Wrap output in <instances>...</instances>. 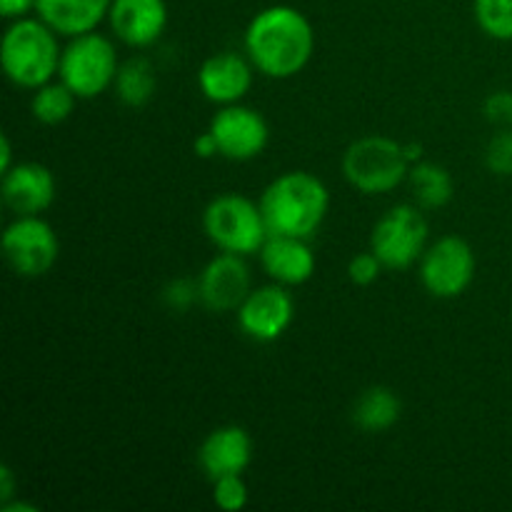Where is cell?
<instances>
[{
	"label": "cell",
	"mask_w": 512,
	"mask_h": 512,
	"mask_svg": "<svg viewBox=\"0 0 512 512\" xmlns=\"http://www.w3.org/2000/svg\"><path fill=\"white\" fill-rule=\"evenodd\" d=\"M315 53V30L308 15L293 5H270L245 28V55L260 75L290 80L308 68Z\"/></svg>",
	"instance_id": "6da1fadb"
},
{
	"label": "cell",
	"mask_w": 512,
	"mask_h": 512,
	"mask_svg": "<svg viewBox=\"0 0 512 512\" xmlns=\"http://www.w3.org/2000/svg\"><path fill=\"white\" fill-rule=\"evenodd\" d=\"M258 203L270 235L308 240L328 218L330 193L328 185L310 170H288L270 180Z\"/></svg>",
	"instance_id": "7a4b0ae2"
},
{
	"label": "cell",
	"mask_w": 512,
	"mask_h": 512,
	"mask_svg": "<svg viewBox=\"0 0 512 512\" xmlns=\"http://www.w3.org/2000/svg\"><path fill=\"white\" fill-rule=\"evenodd\" d=\"M60 35L40 18L10 20L0 43L5 78L25 90L50 83L60 70Z\"/></svg>",
	"instance_id": "3957f363"
},
{
	"label": "cell",
	"mask_w": 512,
	"mask_h": 512,
	"mask_svg": "<svg viewBox=\"0 0 512 512\" xmlns=\"http://www.w3.org/2000/svg\"><path fill=\"white\" fill-rule=\"evenodd\" d=\"M410 160L405 145L388 135H365L343 153V175L358 193L385 195L408 180Z\"/></svg>",
	"instance_id": "277c9868"
},
{
	"label": "cell",
	"mask_w": 512,
	"mask_h": 512,
	"mask_svg": "<svg viewBox=\"0 0 512 512\" xmlns=\"http://www.w3.org/2000/svg\"><path fill=\"white\" fill-rule=\"evenodd\" d=\"M203 230L215 248L245 258L260 253L270 235L260 203L238 193H223L210 200L203 213Z\"/></svg>",
	"instance_id": "5b68a950"
},
{
	"label": "cell",
	"mask_w": 512,
	"mask_h": 512,
	"mask_svg": "<svg viewBox=\"0 0 512 512\" xmlns=\"http://www.w3.org/2000/svg\"><path fill=\"white\" fill-rule=\"evenodd\" d=\"M120 70L118 48L108 35L93 33L68 38L60 55L58 78L78 95V100H93L113 88Z\"/></svg>",
	"instance_id": "8992f818"
},
{
	"label": "cell",
	"mask_w": 512,
	"mask_h": 512,
	"mask_svg": "<svg viewBox=\"0 0 512 512\" xmlns=\"http://www.w3.org/2000/svg\"><path fill=\"white\" fill-rule=\"evenodd\" d=\"M430 225L420 205H395L375 223L370 250L388 270H408L428 250Z\"/></svg>",
	"instance_id": "52a82bcc"
},
{
	"label": "cell",
	"mask_w": 512,
	"mask_h": 512,
	"mask_svg": "<svg viewBox=\"0 0 512 512\" xmlns=\"http://www.w3.org/2000/svg\"><path fill=\"white\" fill-rule=\"evenodd\" d=\"M478 258L473 245L460 235H445L428 245L420 258V280L423 288L438 300L460 298L473 285Z\"/></svg>",
	"instance_id": "ba28073f"
},
{
	"label": "cell",
	"mask_w": 512,
	"mask_h": 512,
	"mask_svg": "<svg viewBox=\"0 0 512 512\" xmlns=\"http://www.w3.org/2000/svg\"><path fill=\"white\" fill-rule=\"evenodd\" d=\"M3 255L20 278H43L60 258L58 233L40 215H15L3 230Z\"/></svg>",
	"instance_id": "9c48e42d"
},
{
	"label": "cell",
	"mask_w": 512,
	"mask_h": 512,
	"mask_svg": "<svg viewBox=\"0 0 512 512\" xmlns=\"http://www.w3.org/2000/svg\"><path fill=\"white\" fill-rule=\"evenodd\" d=\"M210 133L218 143L220 158L248 163L268 148L270 128L263 113L243 103L223 105L210 120Z\"/></svg>",
	"instance_id": "30bf717a"
},
{
	"label": "cell",
	"mask_w": 512,
	"mask_h": 512,
	"mask_svg": "<svg viewBox=\"0 0 512 512\" xmlns=\"http://www.w3.org/2000/svg\"><path fill=\"white\" fill-rule=\"evenodd\" d=\"M238 323L248 338L258 343H273L283 338L285 330L293 325L295 300L288 288L280 283L253 288L238 310Z\"/></svg>",
	"instance_id": "8fae6325"
},
{
	"label": "cell",
	"mask_w": 512,
	"mask_h": 512,
	"mask_svg": "<svg viewBox=\"0 0 512 512\" xmlns=\"http://www.w3.org/2000/svg\"><path fill=\"white\" fill-rule=\"evenodd\" d=\"M200 303L213 313H235L253 290L245 255L220 250L198 275Z\"/></svg>",
	"instance_id": "7c38bea8"
},
{
	"label": "cell",
	"mask_w": 512,
	"mask_h": 512,
	"mask_svg": "<svg viewBox=\"0 0 512 512\" xmlns=\"http://www.w3.org/2000/svg\"><path fill=\"white\" fill-rule=\"evenodd\" d=\"M255 65L248 55H240L235 50H223L203 60L198 70V88L210 103L233 105L243 103L245 95L253 88Z\"/></svg>",
	"instance_id": "4fadbf2b"
},
{
	"label": "cell",
	"mask_w": 512,
	"mask_h": 512,
	"mask_svg": "<svg viewBox=\"0 0 512 512\" xmlns=\"http://www.w3.org/2000/svg\"><path fill=\"white\" fill-rule=\"evenodd\" d=\"M110 30L130 48H148L163 38L168 28L165 0H113L108 13Z\"/></svg>",
	"instance_id": "5bb4252c"
},
{
	"label": "cell",
	"mask_w": 512,
	"mask_h": 512,
	"mask_svg": "<svg viewBox=\"0 0 512 512\" xmlns=\"http://www.w3.org/2000/svg\"><path fill=\"white\" fill-rule=\"evenodd\" d=\"M3 193L5 208L15 215H40L55 203L58 185L50 168L40 163H15L8 173H3Z\"/></svg>",
	"instance_id": "9a60e30c"
},
{
	"label": "cell",
	"mask_w": 512,
	"mask_h": 512,
	"mask_svg": "<svg viewBox=\"0 0 512 512\" xmlns=\"http://www.w3.org/2000/svg\"><path fill=\"white\" fill-rule=\"evenodd\" d=\"M253 460V440L240 425H220L200 443L198 463L210 483L225 475H240Z\"/></svg>",
	"instance_id": "2e32d148"
},
{
	"label": "cell",
	"mask_w": 512,
	"mask_h": 512,
	"mask_svg": "<svg viewBox=\"0 0 512 512\" xmlns=\"http://www.w3.org/2000/svg\"><path fill=\"white\" fill-rule=\"evenodd\" d=\"M260 265L273 283L295 288L315 275V253L305 238L293 235H268L260 248Z\"/></svg>",
	"instance_id": "e0dca14e"
},
{
	"label": "cell",
	"mask_w": 512,
	"mask_h": 512,
	"mask_svg": "<svg viewBox=\"0 0 512 512\" xmlns=\"http://www.w3.org/2000/svg\"><path fill=\"white\" fill-rule=\"evenodd\" d=\"M113 0H38L35 13L50 25L60 38L93 33L108 20Z\"/></svg>",
	"instance_id": "ac0fdd59"
},
{
	"label": "cell",
	"mask_w": 512,
	"mask_h": 512,
	"mask_svg": "<svg viewBox=\"0 0 512 512\" xmlns=\"http://www.w3.org/2000/svg\"><path fill=\"white\" fill-rule=\"evenodd\" d=\"M400 415H403V403L395 390L385 388V385L368 388L358 395L353 405V423L363 433H385L398 423Z\"/></svg>",
	"instance_id": "d6986e66"
},
{
	"label": "cell",
	"mask_w": 512,
	"mask_h": 512,
	"mask_svg": "<svg viewBox=\"0 0 512 512\" xmlns=\"http://www.w3.org/2000/svg\"><path fill=\"white\" fill-rule=\"evenodd\" d=\"M408 183L413 188L415 203L420 208H445V205L453 200L455 185H453V175L438 163H430V160H420L410 168Z\"/></svg>",
	"instance_id": "ffe728a7"
},
{
	"label": "cell",
	"mask_w": 512,
	"mask_h": 512,
	"mask_svg": "<svg viewBox=\"0 0 512 512\" xmlns=\"http://www.w3.org/2000/svg\"><path fill=\"white\" fill-rule=\"evenodd\" d=\"M113 90L128 108L148 105L158 90V75H155L153 63L148 58H130L120 63Z\"/></svg>",
	"instance_id": "44dd1931"
},
{
	"label": "cell",
	"mask_w": 512,
	"mask_h": 512,
	"mask_svg": "<svg viewBox=\"0 0 512 512\" xmlns=\"http://www.w3.org/2000/svg\"><path fill=\"white\" fill-rule=\"evenodd\" d=\"M75 103H78V95L68 88V85L60 80V83H45L40 88L33 90V98H30V113L38 123L43 125H60L73 115Z\"/></svg>",
	"instance_id": "7402d4cb"
},
{
	"label": "cell",
	"mask_w": 512,
	"mask_h": 512,
	"mask_svg": "<svg viewBox=\"0 0 512 512\" xmlns=\"http://www.w3.org/2000/svg\"><path fill=\"white\" fill-rule=\"evenodd\" d=\"M473 13L488 38L512 43V0H473Z\"/></svg>",
	"instance_id": "603a6c76"
},
{
	"label": "cell",
	"mask_w": 512,
	"mask_h": 512,
	"mask_svg": "<svg viewBox=\"0 0 512 512\" xmlns=\"http://www.w3.org/2000/svg\"><path fill=\"white\" fill-rule=\"evenodd\" d=\"M250 490L245 483L243 473L240 475H225V478L213 480V503L215 508L225 512H238L248 505Z\"/></svg>",
	"instance_id": "cb8c5ba5"
},
{
	"label": "cell",
	"mask_w": 512,
	"mask_h": 512,
	"mask_svg": "<svg viewBox=\"0 0 512 512\" xmlns=\"http://www.w3.org/2000/svg\"><path fill=\"white\" fill-rule=\"evenodd\" d=\"M485 165L500 178H512V128H503L485 148Z\"/></svg>",
	"instance_id": "d4e9b609"
},
{
	"label": "cell",
	"mask_w": 512,
	"mask_h": 512,
	"mask_svg": "<svg viewBox=\"0 0 512 512\" xmlns=\"http://www.w3.org/2000/svg\"><path fill=\"white\" fill-rule=\"evenodd\" d=\"M385 270V265L380 263L378 255L373 250H365V253L353 255V260L348 263V278L350 283L358 285V288H368L375 280L380 278V273Z\"/></svg>",
	"instance_id": "484cf974"
},
{
	"label": "cell",
	"mask_w": 512,
	"mask_h": 512,
	"mask_svg": "<svg viewBox=\"0 0 512 512\" xmlns=\"http://www.w3.org/2000/svg\"><path fill=\"white\" fill-rule=\"evenodd\" d=\"M163 300L173 310H188L190 305L198 303V300H200L198 280H188V278L170 280V283L165 285V290H163Z\"/></svg>",
	"instance_id": "4316f807"
},
{
	"label": "cell",
	"mask_w": 512,
	"mask_h": 512,
	"mask_svg": "<svg viewBox=\"0 0 512 512\" xmlns=\"http://www.w3.org/2000/svg\"><path fill=\"white\" fill-rule=\"evenodd\" d=\"M485 118L500 128H512V90H495L483 103Z\"/></svg>",
	"instance_id": "83f0119b"
},
{
	"label": "cell",
	"mask_w": 512,
	"mask_h": 512,
	"mask_svg": "<svg viewBox=\"0 0 512 512\" xmlns=\"http://www.w3.org/2000/svg\"><path fill=\"white\" fill-rule=\"evenodd\" d=\"M35 3L38 0H0V15L5 20L25 18L28 13H35Z\"/></svg>",
	"instance_id": "f1b7e54d"
},
{
	"label": "cell",
	"mask_w": 512,
	"mask_h": 512,
	"mask_svg": "<svg viewBox=\"0 0 512 512\" xmlns=\"http://www.w3.org/2000/svg\"><path fill=\"white\" fill-rule=\"evenodd\" d=\"M193 150H195V155H198V158H205V160L220 155L218 143H215V138H213V133H210V130H205V133H200L198 138H195Z\"/></svg>",
	"instance_id": "f546056e"
},
{
	"label": "cell",
	"mask_w": 512,
	"mask_h": 512,
	"mask_svg": "<svg viewBox=\"0 0 512 512\" xmlns=\"http://www.w3.org/2000/svg\"><path fill=\"white\" fill-rule=\"evenodd\" d=\"M15 498V473L10 465L0 468V503H8Z\"/></svg>",
	"instance_id": "4dcf8cb0"
},
{
	"label": "cell",
	"mask_w": 512,
	"mask_h": 512,
	"mask_svg": "<svg viewBox=\"0 0 512 512\" xmlns=\"http://www.w3.org/2000/svg\"><path fill=\"white\" fill-rule=\"evenodd\" d=\"M13 143H10L8 135H0V175L8 173L13 168Z\"/></svg>",
	"instance_id": "1f68e13d"
},
{
	"label": "cell",
	"mask_w": 512,
	"mask_h": 512,
	"mask_svg": "<svg viewBox=\"0 0 512 512\" xmlns=\"http://www.w3.org/2000/svg\"><path fill=\"white\" fill-rule=\"evenodd\" d=\"M403 145H405V155H408L410 165H415L423 160V145H418V143H403Z\"/></svg>",
	"instance_id": "d6a6232c"
},
{
	"label": "cell",
	"mask_w": 512,
	"mask_h": 512,
	"mask_svg": "<svg viewBox=\"0 0 512 512\" xmlns=\"http://www.w3.org/2000/svg\"><path fill=\"white\" fill-rule=\"evenodd\" d=\"M3 510L5 512H35L38 508H35V505H30V503H18V500H8V503H3Z\"/></svg>",
	"instance_id": "836d02e7"
}]
</instances>
